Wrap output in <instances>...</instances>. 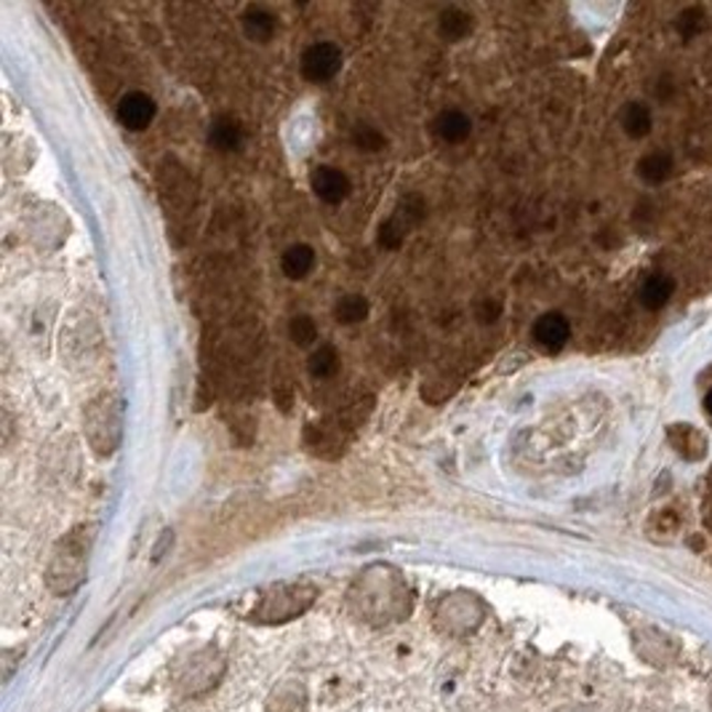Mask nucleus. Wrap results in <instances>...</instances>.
Returning <instances> with one entry per match:
<instances>
[{
    "instance_id": "nucleus-8",
    "label": "nucleus",
    "mask_w": 712,
    "mask_h": 712,
    "mask_svg": "<svg viewBox=\"0 0 712 712\" xmlns=\"http://www.w3.org/2000/svg\"><path fill=\"white\" fill-rule=\"evenodd\" d=\"M667 443H670L678 456H683V460L689 462L704 460V454H708V438H704V432L694 428V424H670V428H667Z\"/></svg>"
},
{
    "instance_id": "nucleus-12",
    "label": "nucleus",
    "mask_w": 712,
    "mask_h": 712,
    "mask_svg": "<svg viewBox=\"0 0 712 712\" xmlns=\"http://www.w3.org/2000/svg\"><path fill=\"white\" fill-rule=\"evenodd\" d=\"M281 267H283L285 278H291V281H302V278H308L310 272H313L315 251L310 249L308 244L291 246V249H285V253H283Z\"/></svg>"
},
{
    "instance_id": "nucleus-1",
    "label": "nucleus",
    "mask_w": 712,
    "mask_h": 712,
    "mask_svg": "<svg viewBox=\"0 0 712 712\" xmlns=\"http://www.w3.org/2000/svg\"><path fill=\"white\" fill-rule=\"evenodd\" d=\"M88 547H91V533H88V529H75L54 550V558H51L48 565V587L56 595L75 593L84 584Z\"/></svg>"
},
{
    "instance_id": "nucleus-16",
    "label": "nucleus",
    "mask_w": 712,
    "mask_h": 712,
    "mask_svg": "<svg viewBox=\"0 0 712 712\" xmlns=\"http://www.w3.org/2000/svg\"><path fill=\"white\" fill-rule=\"evenodd\" d=\"M244 30L253 43L272 41V35H276V17H272L267 9L251 6V9L244 14Z\"/></svg>"
},
{
    "instance_id": "nucleus-29",
    "label": "nucleus",
    "mask_w": 712,
    "mask_h": 712,
    "mask_svg": "<svg viewBox=\"0 0 712 712\" xmlns=\"http://www.w3.org/2000/svg\"><path fill=\"white\" fill-rule=\"evenodd\" d=\"M555 712H595L593 708H582V704H565V708H558Z\"/></svg>"
},
{
    "instance_id": "nucleus-26",
    "label": "nucleus",
    "mask_w": 712,
    "mask_h": 712,
    "mask_svg": "<svg viewBox=\"0 0 712 712\" xmlns=\"http://www.w3.org/2000/svg\"><path fill=\"white\" fill-rule=\"evenodd\" d=\"M638 651H640V657L646 659L648 665L654 662V651H662V657L667 659V665H672V659H676V654H678V648L670 644V640L665 638H659V644H651V640H648V635H646V640H638Z\"/></svg>"
},
{
    "instance_id": "nucleus-20",
    "label": "nucleus",
    "mask_w": 712,
    "mask_h": 712,
    "mask_svg": "<svg viewBox=\"0 0 712 712\" xmlns=\"http://www.w3.org/2000/svg\"><path fill=\"white\" fill-rule=\"evenodd\" d=\"M619 123H622V129H625L627 137L640 139L651 131V112H648V107L633 101V105H627L625 110H622Z\"/></svg>"
},
{
    "instance_id": "nucleus-10",
    "label": "nucleus",
    "mask_w": 712,
    "mask_h": 712,
    "mask_svg": "<svg viewBox=\"0 0 712 712\" xmlns=\"http://www.w3.org/2000/svg\"><path fill=\"white\" fill-rule=\"evenodd\" d=\"M244 142V129L230 116H219L208 129V144L219 152H235Z\"/></svg>"
},
{
    "instance_id": "nucleus-15",
    "label": "nucleus",
    "mask_w": 712,
    "mask_h": 712,
    "mask_svg": "<svg viewBox=\"0 0 712 712\" xmlns=\"http://www.w3.org/2000/svg\"><path fill=\"white\" fill-rule=\"evenodd\" d=\"M438 28H441V35L443 41L449 43H460L473 33V14H467V11L462 9H446L441 14V22H438Z\"/></svg>"
},
{
    "instance_id": "nucleus-23",
    "label": "nucleus",
    "mask_w": 712,
    "mask_h": 712,
    "mask_svg": "<svg viewBox=\"0 0 712 712\" xmlns=\"http://www.w3.org/2000/svg\"><path fill=\"white\" fill-rule=\"evenodd\" d=\"M406 233H409V225H406L398 214H392L390 219L379 227V244L385 246V249L396 251V249H400V246H403Z\"/></svg>"
},
{
    "instance_id": "nucleus-17",
    "label": "nucleus",
    "mask_w": 712,
    "mask_h": 712,
    "mask_svg": "<svg viewBox=\"0 0 712 712\" xmlns=\"http://www.w3.org/2000/svg\"><path fill=\"white\" fill-rule=\"evenodd\" d=\"M683 529V515L676 507H662V510H657L648 518V533H651V539H657V542H667V539H672L676 533Z\"/></svg>"
},
{
    "instance_id": "nucleus-18",
    "label": "nucleus",
    "mask_w": 712,
    "mask_h": 712,
    "mask_svg": "<svg viewBox=\"0 0 712 712\" xmlns=\"http://www.w3.org/2000/svg\"><path fill=\"white\" fill-rule=\"evenodd\" d=\"M672 174V158L667 152H648L638 161V176L648 184H662Z\"/></svg>"
},
{
    "instance_id": "nucleus-5",
    "label": "nucleus",
    "mask_w": 712,
    "mask_h": 712,
    "mask_svg": "<svg viewBox=\"0 0 712 712\" xmlns=\"http://www.w3.org/2000/svg\"><path fill=\"white\" fill-rule=\"evenodd\" d=\"M342 67V48L336 43H315L304 51L302 73L313 84H326Z\"/></svg>"
},
{
    "instance_id": "nucleus-30",
    "label": "nucleus",
    "mask_w": 712,
    "mask_h": 712,
    "mask_svg": "<svg viewBox=\"0 0 712 712\" xmlns=\"http://www.w3.org/2000/svg\"><path fill=\"white\" fill-rule=\"evenodd\" d=\"M704 411H708V417L712 419V390L708 392V398H704Z\"/></svg>"
},
{
    "instance_id": "nucleus-25",
    "label": "nucleus",
    "mask_w": 712,
    "mask_h": 712,
    "mask_svg": "<svg viewBox=\"0 0 712 712\" xmlns=\"http://www.w3.org/2000/svg\"><path fill=\"white\" fill-rule=\"evenodd\" d=\"M353 144L360 152H379L381 148H385V133H381L379 129H374V126L360 123V126H355V131H353Z\"/></svg>"
},
{
    "instance_id": "nucleus-21",
    "label": "nucleus",
    "mask_w": 712,
    "mask_h": 712,
    "mask_svg": "<svg viewBox=\"0 0 712 712\" xmlns=\"http://www.w3.org/2000/svg\"><path fill=\"white\" fill-rule=\"evenodd\" d=\"M676 24H678V33L683 37H697L710 30V14L704 6H691V9L680 11Z\"/></svg>"
},
{
    "instance_id": "nucleus-13",
    "label": "nucleus",
    "mask_w": 712,
    "mask_h": 712,
    "mask_svg": "<svg viewBox=\"0 0 712 712\" xmlns=\"http://www.w3.org/2000/svg\"><path fill=\"white\" fill-rule=\"evenodd\" d=\"M470 131H473V123H470V118L462 110H446L435 120V133L449 144L464 142L470 137Z\"/></svg>"
},
{
    "instance_id": "nucleus-22",
    "label": "nucleus",
    "mask_w": 712,
    "mask_h": 712,
    "mask_svg": "<svg viewBox=\"0 0 712 712\" xmlns=\"http://www.w3.org/2000/svg\"><path fill=\"white\" fill-rule=\"evenodd\" d=\"M339 371V353L332 345H321L310 355V374L315 379H328Z\"/></svg>"
},
{
    "instance_id": "nucleus-6",
    "label": "nucleus",
    "mask_w": 712,
    "mask_h": 712,
    "mask_svg": "<svg viewBox=\"0 0 712 712\" xmlns=\"http://www.w3.org/2000/svg\"><path fill=\"white\" fill-rule=\"evenodd\" d=\"M569 336H571V326L561 313L542 315L531 328L533 345L542 349L544 355L561 353V349L565 347V342H569Z\"/></svg>"
},
{
    "instance_id": "nucleus-28",
    "label": "nucleus",
    "mask_w": 712,
    "mask_h": 712,
    "mask_svg": "<svg viewBox=\"0 0 712 712\" xmlns=\"http://www.w3.org/2000/svg\"><path fill=\"white\" fill-rule=\"evenodd\" d=\"M702 78H704V84L712 88V48L702 56Z\"/></svg>"
},
{
    "instance_id": "nucleus-19",
    "label": "nucleus",
    "mask_w": 712,
    "mask_h": 712,
    "mask_svg": "<svg viewBox=\"0 0 712 712\" xmlns=\"http://www.w3.org/2000/svg\"><path fill=\"white\" fill-rule=\"evenodd\" d=\"M334 317L336 323H345V326H358V323H364L368 317V299L360 294L342 296L334 304Z\"/></svg>"
},
{
    "instance_id": "nucleus-4",
    "label": "nucleus",
    "mask_w": 712,
    "mask_h": 712,
    "mask_svg": "<svg viewBox=\"0 0 712 712\" xmlns=\"http://www.w3.org/2000/svg\"><path fill=\"white\" fill-rule=\"evenodd\" d=\"M222 676H225V662H222L216 654H198L193 662H187L182 667L176 683H180L182 694L198 697V694H203V691L214 689V686L219 683Z\"/></svg>"
},
{
    "instance_id": "nucleus-2",
    "label": "nucleus",
    "mask_w": 712,
    "mask_h": 712,
    "mask_svg": "<svg viewBox=\"0 0 712 712\" xmlns=\"http://www.w3.org/2000/svg\"><path fill=\"white\" fill-rule=\"evenodd\" d=\"M358 612L371 625H390V622L403 619L409 614V595L400 582L377 580L371 584L368 580H360Z\"/></svg>"
},
{
    "instance_id": "nucleus-9",
    "label": "nucleus",
    "mask_w": 712,
    "mask_h": 712,
    "mask_svg": "<svg viewBox=\"0 0 712 712\" xmlns=\"http://www.w3.org/2000/svg\"><path fill=\"white\" fill-rule=\"evenodd\" d=\"M155 118V101L148 94L131 91L120 99L118 105V120L123 129L129 131H144Z\"/></svg>"
},
{
    "instance_id": "nucleus-24",
    "label": "nucleus",
    "mask_w": 712,
    "mask_h": 712,
    "mask_svg": "<svg viewBox=\"0 0 712 712\" xmlns=\"http://www.w3.org/2000/svg\"><path fill=\"white\" fill-rule=\"evenodd\" d=\"M289 334H291V342H294L296 347H313L317 342V326L310 315L291 317Z\"/></svg>"
},
{
    "instance_id": "nucleus-14",
    "label": "nucleus",
    "mask_w": 712,
    "mask_h": 712,
    "mask_svg": "<svg viewBox=\"0 0 712 712\" xmlns=\"http://www.w3.org/2000/svg\"><path fill=\"white\" fill-rule=\"evenodd\" d=\"M270 712H304L308 710V691L302 683H285L281 689L272 691L270 702H267Z\"/></svg>"
},
{
    "instance_id": "nucleus-3",
    "label": "nucleus",
    "mask_w": 712,
    "mask_h": 712,
    "mask_svg": "<svg viewBox=\"0 0 712 712\" xmlns=\"http://www.w3.org/2000/svg\"><path fill=\"white\" fill-rule=\"evenodd\" d=\"M315 597L317 590L313 584H281V587H272L270 593L262 597L259 608L253 612V619H257L259 625H283V622L296 619L299 614L308 612L315 603Z\"/></svg>"
},
{
    "instance_id": "nucleus-11",
    "label": "nucleus",
    "mask_w": 712,
    "mask_h": 712,
    "mask_svg": "<svg viewBox=\"0 0 712 712\" xmlns=\"http://www.w3.org/2000/svg\"><path fill=\"white\" fill-rule=\"evenodd\" d=\"M672 296V281L662 272H654L648 276L638 289V299L646 310H662Z\"/></svg>"
},
{
    "instance_id": "nucleus-7",
    "label": "nucleus",
    "mask_w": 712,
    "mask_h": 712,
    "mask_svg": "<svg viewBox=\"0 0 712 712\" xmlns=\"http://www.w3.org/2000/svg\"><path fill=\"white\" fill-rule=\"evenodd\" d=\"M310 187H313V193L321 198L323 203H336L347 201V195L353 193V182H349V176L345 171L334 169V166H317L313 169V174H310Z\"/></svg>"
},
{
    "instance_id": "nucleus-27",
    "label": "nucleus",
    "mask_w": 712,
    "mask_h": 712,
    "mask_svg": "<svg viewBox=\"0 0 712 712\" xmlns=\"http://www.w3.org/2000/svg\"><path fill=\"white\" fill-rule=\"evenodd\" d=\"M694 152H702L704 158H710V152H712V118L704 120V123L694 131Z\"/></svg>"
}]
</instances>
